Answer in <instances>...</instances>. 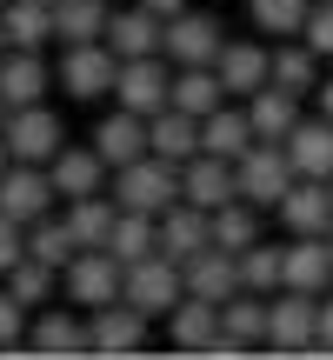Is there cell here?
<instances>
[{
    "instance_id": "1",
    "label": "cell",
    "mask_w": 333,
    "mask_h": 360,
    "mask_svg": "<svg viewBox=\"0 0 333 360\" xmlns=\"http://www.w3.org/2000/svg\"><path fill=\"white\" fill-rule=\"evenodd\" d=\"M114 200L133 207V214H166L180 193V160H160V154H141L127 167H114Z\"/></svg>"
},
{
    "instance_id": "2",
    "label": "cell",
    "mask_w": 333,
    "mask_h": 360,
    "mask_svg": "<svg viewBox=\"0 0 333 360\" xmlns=\"http://www.w3.org/2000/svg\"><path fill=\"white\" fill-rule=\"evenodd\" d=\"M233 174H240V200H254V207H280V193L300 180L287 141H254L240 160H233Z\"/></svg>"
},
{
    "instance_id": "3",
    "label": "cell",
    "mask_w": 333,
    "mask_h": 360,
    "mask_svg": "<svg viewBox=\"0 0 333 360\" xmlns=\"http://www.w3.org/2000/svg\"><path fill=\"white\" fill-rule=\"evenodd\" d=\"M267 347L280 354H320V300L280 287V300H267Z\"/></svg>"
},
{
    "instance_id": "4",
    "label": "cell",
    "mask_w": 333,
    "mask_h": 360,
    "mask_svg": "<svg viewBox=\"0 0 333 360\" xmlns=\"http://www.w3.org/2000/svg\"><path fill=\"white\" fill-rule=\"evenodd\" d=\"M114 80H120V53L107 47V40H80V47L60 53L67 101H100V94H114Z\"/></svg>"
},
{
    "instance_id": "5",
    "label": "cell",
    "mask_w": 333,
    "mask_h": 360,
    "mask_svg": "<svg viewBox=\"0 0 333 360\" xmlns=\"http://www.w3.org/2000/svg\"><path fill=\"white\" fill-rule=\"evenodd\" d=\"M127 294V267H120L107 247H80L74 254V267H67V300L74 307H107V300H120Z\"/></svg>"
},
{
    "instance_id": "6",
    "label": "cell",
    "mask_w": 333,
    "mask_h": 360,
    "mask_svg": "<svg viewBox=\"0 0 333 360\" xmlns=\"http://www.w3.org/2000/svg\"><path fill=\"white\" fill-rule=\"evenodd\" d=\"M220 47H227V34H220V20L200 13V7H180L174 20H166V40H160V53L174 67H214Z\"/></svg>"
},
{
    "instance_id": "7",
    "label": "cell",
    "mask_w": 333,
    "mask_h": 360,
    "mask_svg": "<svg viewBox=\"0 0 333 360\" xmlns=\"http://www.w3.org/2000/svg\"><path fill=\"white\" fill-rule=\"evenodd\" d=\"M180 294H187V267H180L174 254H147L127 267V300L141 314H174Z\"/></svg>"
},
{
    "instance_id": "8",
    "label": "cell",
    "mask_w": 333,
    "mask_h": 360,
    "mask_svg": "<svg viewBox=\"0 0 333 360\" xmlns=\"http://www.w3.org/2000/svg\"><path fill=\"white\" fill-rule=\"evenodd\" d=\"M114 101H120V107H133V114H160V107L174 101V60H166V53H141V60H120Z\"/></svg>"
},
{
    "instance_id": "9",
    "label": "cell",
    "mask_w": 333,
    "mask_h": 360,
    "mask_svg": "<svg viewBox=\"0 0 333 360\" xmlns=\"http://www.w3.org/2000/svg\"><path fill=\"white\" fill-rule=\"evenodd\" d=\"M53 174H40L34 160H13L7 174H0V214H13L20 227H34V220H47L53 214Z\"/></svg>"
},
{
    "instance_id": "10",
    "label": "cell",
    "mask_w": 333,
    "mask_h": 360,
    "mask_svg": "<svg viewBox=\"0 0 333 360\" xmlns=\"http://www.w3.org/2000/svg\"><path fill=\"white\" fill-rule=\"evenodd\" d=\"M0 141L13 147V160H34V167H47V160L67 147V141H60V120H53L40 101H34V107H13L7 127H0Z\"/></svg>"
},
{
    "instance_id": "11",
    "label": "cell",
    "mask_w": 333,
    "mask_h": 360,
    "mask_svg": "<svg viewBox=\"0 0 333 360\" xmlns=\"http://www.w3.org/2000/svg\"><path fill=\"white\" fill-rule=\"evenodd\" d=\"M147 321H154V314H141L127 294L107 300V307H93V354H107V360L141 354V347H147Z\"/></svg>"
},
{
    "instance_id": "12",
    "label": "cell",
    "mask_w": 333,
    "mask_h": 360,
    "mask_svg": "<svg viewBox=\"0 0 333 360\" xmlns=\"http://www.w3.org/2000/svg\"><path fill=\"white\" fill-rule=\"evenodd\" d=\"M180 193H187L193 207H207V214H220L227 200H240V174L220 154H193L187 167H180Z\"/></svg>"
},
{
    "instance_id": "13",
    "label": "cell",
    "mask_w": 333,
    "mask_h": 360,
    "mask_svg": "<svg viewBox=\"0 0 333 360\" xmlns=\"http://www.w3.org/2000/svg\"><path fill=\"white\" fill-rule=\"evenodd\" d=\"M280 220H287V233H333V180L300 174L294 187L280 193Z\"/></svg>"
},
{
    "instance_id": "14",
    "label": "cell",
    "mask_w": 333,
    "mask_h": 360,
    "mask_svg": "<svg viewBox=\"0 0 333 360\" xmlns=\"http://www.w3.org/2000/svg\"><path fill=\"white\" fill-rule=\"evenodd\" d=\"M214 74L227 80L233 101H254V94L273 80V53L254 47V40H227V47H220V60H214Z\"/></svg>"
},
{
    "instance_id": "15",
    "label": "cell",
    "mask_w": 333,
    "mask_h": 360,
    "mask_svg": "<svg viewBox=\"0 0 333 360\" xmlns=\"http://www.w3.org/2000/svg\"><path fill=\"white\" fill-rule=\"evenodd\" d=\"M200 247H214V214L193 207V200H174V207L160 214V254H174L180 267H187Z\"/></svg>"
},
{
    "instance_id": "16",
    "label": "cell",
    "mask_w": 333,
    "mask_h": 360,
    "mask_svg": "<svg viewBox=\"0 0 333 360\" xmlns=\"http://www.w3.org/2000/svg\"><path fill=\"white\" fill-rule=\"evenodd\" d=\"M187 294L227 307V300L240 294V254H227V247H200V254L187 260Z\"/></svg>"
},
{
    "instance_id": "17",
    "label": "cell",
    "mask_w": 333,
    "mask_h": 360,
    "mask_svg": "<svg viewBox=\"0 0 333 360\" xmlns=\"http://www.w3.org/2000/svg\"><path fill=\"white\" fill-rule=\"evenodd\" d=\"M53 80H60V74L40 67V47H7V53H0V101H7V107H34Z\"/></svg>"
},
{
    "instance_id": "18",
    "label": "cell",
    "mask_w": 333,
    "mask_h": 360,
    "mask_svg": "<svg viewBox=\"0 0 333 360\" xmlns=\"http://www.w3.org/2000/svg\"><path fill=\"white\" fill-rule=\"evenodd\" d=\"M160 40H166V20L154 7H141V0H133V7H120L114 20H107V47L120 53V60H141V53H160Z\"/></svg>"
},
{
    "instance_id": "19",
    "label": "cell",
    "mask_w": 333,
    "mask_h": 360,
    "mask_svg": "<svg viewBox=\"0 0 333 360\" xmlns=\"http://www.w3.org/2000/svg\"><path fill=\"white\" fill-rule=\"evenodd\" d=\"M93 147H100V160H107V167H127V160L154 154V141H147V114H133V107L107 114L100 127H93Z\"/></svg>"
},
{
    "instance_id": "20",
    "label": "cell",
    "mask_w": 333,
    "mask_h": 360,
    "mask_svg": "<svg viewBox=\"0 0 333 360\" xmlns=\"http://www.w3.org/2000/svg\"><path fill=\"white\" fill-rule=\"evenodd\" d=\"M147 141H154L160 160H180V167H187V160L200 154V114H187V107L166 101L160 114H147Z\"/></svg>"
},
{
    "instance_id": "21",
    "label": "cell",
    "mask_w": 333,
    "mask_h": 360,
    "mask_svg": "<svg viewBox=\"0 0 333 360\" xmlns=\"http://www.w3.org/2000/svg\"><path fill=\"white\" fill-rule=\"evenodd\" d=\"M287 287H300V294H327L333 287V240L327 233H294V247H287Z\"/></svg>"
},
{
    "instance_id": "22",
    "label": "cell",
    "mask_w": 333,
    "mask_h": 360,
    "mask_svg": "<svg viewBox=\"0 0 333 360\" xmlns=\"http://www.w3.org/2000/svg\"><path fill=\"white\" fill-rule=\"evenodd\" d=\"M260 134H254V114H247V107H227L220 101L214 114L200 120V154H220V160H240L247 147H254Z\"/></svg>"
},
{
    "instance_id": "23",
    "label": "cell",
    "mask_w": 333,
    "mask_h": 360,
    "mask_svg": "<svg viewBox=\"0 0 333 360\" xmlns=\"http://www.w3.org/2000/svg\"><path fill=\"white\" fill-rule=\"evenodd\" d=\"M166 334H174L180 354H207L220 340V307H214V300H200V294H180V307L166 314Z\"/></svg>"
},
{
    "instance_id": "24",
    "label": "cell",
    "mask_w": 333,
    "mask_h": 360,
    "mask_svg": "<svg viewBox=\"0 0 333 360\" xmlns=\"http://www.w3.org/2000/svg\"><path fill=\"white\" fill-rule=\"evenodd\" d=\"M47 174H53V187H60L67 200H87V193L107 187V160H100V147H60V154L47 160Z\"/></svg>"
},
{
    "instance_id": "25",
    "label": "cell",
    "mask_w": 333,
    "mask_h": 360,
    "mask_svg": "<svg viewBox=\"0 0 333 360\" xmlns=\"http://www.w3.org/2000/svg\"><path fill=\"white\" fill-rule=\"evenodd\" d=\"M27 354H53V360L93 354V321H74V314H40L34 334H27Z\"/></svg>"
},
{
    "instance_id": "26",
    "label": "cell",
    "mask_w": 333,
    "mask_h": 360,
    "mask_svg": "<svg viewBox=\"0 0 333 360\" xmlns=\"http://www.w3.org/2000/svg\"><path fill=\"white\" fill-rule=\"evenodd\" d=\"M287 154H294V167L307 180H333V120H300L294 134H287Z\"/></svg>"
},
{
    "instance_id": "27",
    "label": "cell",
    "mask_w": 333,
    "mask_h": 360,
    "mask_svg": "<svg viewBox=\"0 0 333 360\" xmlns=\"http://www.w3.org/2000/svg\"><path fill=\"white\" fill-rule=\"evenodd\" d=\"M107 254H114L120 267H133V260L160 254V214H133V207H120L114 233H107Z\"/></svg>"
},
{
    "instance_id": "28",
    "label": "cell",
    "mask_w": 333,
    "mask_h": 360,
    "mask_svg": "<svg viewBox=\"0 0 333 360\" xmlns=\"http://www.w3.org/2000/svg\"><path fill=\"white\" fill-rule=\"evenodd\" d=\"M107 20H114V7H107V0H60V7H53V40H60V47L107 40Z\"/></svg>"
},
{
    "instance_id": "29",
    "label": "cell",
    "mask_w": 333,
    "mask_h": 360,
    "mask_svg": "<svg viewBox=\"0 0 333 360\" xmlns=\"http://www.w3.org/2000/svg\"><path fill=\"white\" fill-rule=\"evenodd\" d=\"M247 114H254V134L260 141H287V134L300 127V94H287V87H260L254 101H247Z\"/></svg>"
},
{
    "instance_id": "30",
    "label": "cell",
    "mask_w": 333,
    "mask_h": 360,
    "mask_svg": "<svg viewBox=\"0 0 333 360\" xmlns=\"http://www.w3.org/2000/svg\"><path fill=\"white\" fill-rule=\"evenodd\" d=\"M273 87L307 101V94L320 87V53H313L307 40H280V47H273Z\"/></svg>"
},
{
    "instance_id": "31",
    "label": "cell",
    "mask_w": 333,
    "mask_h": 360,
    "mask_svg": "<svg viewBox=\"0 0 333 360\" xmlns=\"http://www.w3.org/2000/svg\"><path fill=\"white\" fill-rule=\"evenodd\" d=\"M220 101H233L227 94V80L214 74V67H174V107H187V114H214Z\"/></svg>"
},
{
    "instance_id": "32",
    "label": "cell",
    "mask_w": 333,
    "mask_h": 360,
    "mask_svg": "<svg viewBox=\"0 0 333 360\" xmlns=\"http://www.w3.org/2000/svg\"><path fill=\"white\" fill-rule=\"evenodd\" d=\"M0 27H7V47H40V40H53V7L47 0H7Z\"/></svg>"
},
{
    "instance_id": "33",
    "label": "cell",
    "mask_w": 333,
    "mask_h": 360,
    "mask_svg": "<svg viewBox=\"0 0 333 360\" xmlns=\"http://www.w3.org/2000/svg\"><path fill=\"white\" fill-rule=\"evenodd\" d=\"M240 287H247V294H280V287H287V247L254 240L240 254Z\"/></svg>"
},
{
    "instance_id": "34",
    "label": "cell",
    "mask_w": 333,
    "mask_h": 360,
    "mask_svg": "<svg viewBox=\"0 0 333 360\" xmlns=\"http://www.w3.org/2000/svg\"><path fill=\"white\" fill-rule=\"evenodd\" d=\"M114 220H120V200H107V193H87V200H67V227H74V240H80V247H107Z\"/></svg>"
},
{
    "instance_id": "35",
    "label": "cell",
    "mask_w": 333,
    "mask_h": 360,
    "mask_svg": "<svg viewBox=\"0 0 333 360\" xmlns=\"http://www.w3.org/2000/svg\"><path fill=\"white\" fill-rule=\"evenodd\" d=\"M27 254L34 260H47V267H74V254H80V240H74V227H67V220H34V227H27Z\"/></svg>"
},
{
    "instance_id": "36",
    "label": "cell",
    "mask_w": 333,
    "mask_h": 360,
    "mask_svg": "<svg viewBox=\"0 0 333 360\" xmlns=\"http://www.w3.org/2000/svg\"><path fill=\"white\" fill-rule=\"evenodd\" d=\"M220 327H227L233 340H247V347H260V340H267V294H233L227 307H220Z\"/></svg>"
},
{
    "instance_id": "37",
    "label": "cell",
    "mask_w": 333,
    "mask_h": 360,
    "mask_svg": "<svg viewBox=\"0 0 333 360\" xmlns=\"http://www.w3.org/2000/svg\"><path fill=\"white\" fill-rule=\"evenodd\" d=\"M260 240V214H254V200H227L214 214V247H227V254H247V247Z\"/></svg>"
},
{
    "instance_id": "38",
    "label": "cell",
    "mask_w": 333,
    "mask_h": 360,
    "mask_svg": "<svg viewBox=\"0 0 333 360\" xmlns=\"http://www.w3.org/2000/svg\"><path fill=\"white\" fill-rule=\"evenodd\" d=\"M254 27L260 34H280V40H294L300 27H307V13H313V0H254Z\"/></svg>"
},
{
    "instance_id": "39",
    "label": "cell",
    "mask_w": 333,
    "mask_h": 360,
    "mask_svg": "<svg viewBox=\"0 0 333 360\" xmlns=\"http://www.w3.org/2000/svg\"><path fill=\"white\" fill-rule=\"evenodd\" d=\"M53 274H60V267H47V260H34V254H27L20 267L7 274V294L20 300V307H40V300L53 294Z\"/></svg>"
},
{
    "instance_id": "40",
    "label": "cell",
    "mask_w": 333,
    "mask_h": 360,
    "mask_svg": "<svg viewBox=\"0 0 333 360\" xmlns=\"http://www.w3.org/2000/svg\"><path fill=\"white\" fill-rule=\"evenodd\" d=\"M300 40H307L320 60H333V0H313V13H307V27H300Z\"/></svg>"
},
{
    "instance_id": "41",
    "label": "cell",
    "mask_w": 333,
    "mask_h": 360,
    "mask_svg": "<svg viewBox=\"0 0 333 360\" xmlns=\"http://www.w3.org/2000/svg\"><path fill=\"white\" fill-rule=\"evenodd\" d=\"M13 347H27V307L13 294H0V354H13Z\"/></svg>"
},
{
    "instance_id": "42",
    "label": "cell",
    "mask_w": 333,
    "mask_h": 360,
    "mask_svg": "<svg viewBox=\"0 0 333 360\" xmlns=\"http://www.w3.org/2000/svg\"><path fill=\"white\" fill-rule=\"evenodd\" d=\"M20 260H27V227L13 214H0V274H13Z\"/></svg>"
},
{
    "instance_id": "43",
    "label": "cell",
    "mask_w": 333,
    "mask_h": 360,
    "mask_svg": "<svg viewBox=\"0 0 333 360\" xmlns=\"http://www.w3.org/2000/svg\"><path fill=\"white\" fill-rule=\"evenodd\" d=\"M320 354H333V300H320Z\"/></svg>"
},
{
    "instance_id": "44",
    "label": "cell",
    "mask_w": 333,
    "mask_h": 360,
    "mask_svg": "<svg viewBox=\"0 0 333 360\" xmlns=\"http://www.w3.org/2000/svg\"><path fill=\"white\" fill-rule=\"evenodd\" d=\"M141 7H154V13H160V20H174V13H180V7H187V0H141Z\"/></svg>"
},
{
    "instance_id": "45",
    "label": "cell",
    "mask_w": 333,
    "mask_h": 360,
    "mask_svg": "<svg viewBox=\"0 0 333 360\" xmlns=\"http://www.w3.org/2000/svg\"><path fill=\"white\" fill-rule=\"evenodd\" d=\"M313 101H320V114L333 120V80H320V87H313Z\"/></svg>"
},
{
    "instance_id": "46",
    "label": "cell",
    "mask_w": 333,
    "mask_h": 360,
    "mask_svg": "<svg viewBox=\"0 0 333 360\" xmlns=\"http://www.w3.org/2000/svg\"><path fill=\"white\" fill-rule=\"evenodd\" d=\"M7 167H13V147H7V141H0V174H7Z\"/></svg>"
},
{
    "instance_id": "47",
    "label": "cell",
    "mask_w": 333,
    "mask_h": 360,
    "mask_svg": "<svg viewBox=\"0 0 333 360\" xmlns=\"http://www.w3.org/2000/svg\"><path fill=\"white\" fill-rule=\"evenodd\" d=\"M7 114H13V107H7V101H0V127H7Z\"/></svg>"
},
{
    "instance_id": "48",
    "label": "cell",
    "mask_w": 333,
    "mask_h": 360,
    "mask_svg": "<svg viewBox=\"0 0 333 360\" xmlns=\"http://www.w3.org/2000/svg\"><path fill=\"white\" fill-rule=\"evenodd\" d=\"M0 53H7V27H0Z\"/></svg>"
},
{
    "instance_id": "49",
    "label": "cell",
    "mask_w": 333,
    "mask_h": 360,
    "mask_svg": "<svg viewBox=\"0 0 333 360\" xmlns=\"http://www.w3.org/2000/svg\"><path fill=\"white\" fill-rule=\"evenodd\" d=\"M47 7H60V0H47Z\"/></svg>"
},
{
    "instance_id": "50",
    "label": "cell",
    "mask_w": 333,
    "mask_h": 360,
    "mask_svg": "<svg viewBox=\"0 0 333 360\" xmlns=\"http://www.w3.org/2000/svg\"><path fill=\"white\" fill-rule=\"evenodd\" d=\"M0 7H7V0H0Z\"/></svg>"
},
{
    "instance_id": "51",
    "label": "cell",
    "mask_w": 333,
    "mask_h": 360,
    "mask_svg": "<svg viewBox=\"0 0 333 360\" xmlns=\"http://www.w3.org/2000/svg\"><path fill=\"white\" fill-rule=\"evenodd\" d=\"M327 240H333V233H327Z\"/></svg>"
}]
</instances>
